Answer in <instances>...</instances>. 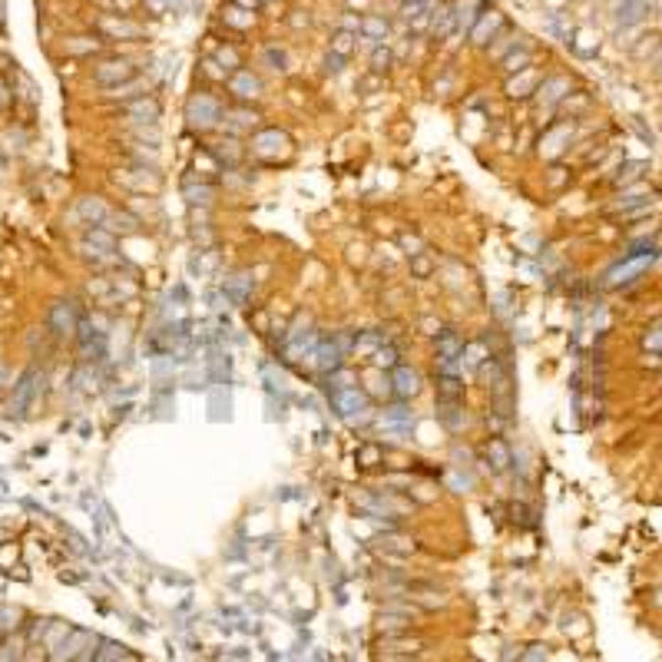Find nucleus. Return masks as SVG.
Here are the masks:
<instances>
[{"instance_id": "nucleus-46", "label": "nucleus", "mask_w": 662, "mask_h": 662, "mask_svg": "<svg viewBox=\"0 0 662 662\" xmlns=\"http://www.w3.org/2000/svg\"><path fill=\"white\" fill-rule=\"evenodd\" d=\"M411 269H414L417 279H427V275L434 272V262L427 259V252H417V255H411Z\"/></svg>"}, {"instance_id": "nucleus-48", "label": "nucleus", "mask_w": 662, "mask_h": 662, "mask_svg": "<svg viewBox=\"0 0 662 662\" xmlns=\"http://www.w3.org/2000/svg\"><path fill=\"white\" fill-rule=\"evenodd\" d=\"M547 659V646L543 643H533L527 653H520V662H543Z\"/></svg>"}, {"instance_id": "nucleus-28", "label": "nucleus", "mask_w": 662, "mask_h": 662, "mask_svg": "<svg viewBox=\"0 0 662 662\" xmlns=\"http://www.w3.org/2000/svg\"><path fill=\"white\" fill-rule=\"evenodd\" d=\"M87 242L93 249H103V252H113L116 249V232H110L106 225H93L87 232Z\"/></svg>"}, {"instance_id": "nucleus-42", "label": "nucleus", "mask_w": 662, "mask_h": 662, "mask_svg": "<svg viewBox=\"0 0 662 662\" xmlns=\"http://www.w3.org/2000/svg\"><path fill=\"white\" fill-rule=\"evenodd\" d=\"M351 47H355L351 30H338L335 37H331V53H338V57H348V53H351Z\"/></svg>"}, {"instance_id": "nucleus-6", "label": "nucleus", "mask_w": 662, "mask_h": 662, "mask_svg": "<svg viewBox=\"0 0 662 662\" xmlns=\"http://www.w3.org/2000/svg\"><path fill=\"white\" fill-rule=\"evenodd\" d=\"M288 136L282 133V129H262V133H255V139H252V153L262 156V159H279V156L288 153Z\"/></svg>"}, {"instance_id": "nucleus-59", "label": "nucleus", "mask_w": 662, "mask_h": 662, "mask_svg": "<svg viewBox=\"0 0 662 662\" xmlns=\"http://www.w3.org/2000/svg\"><path fill=\"white\" fill-rule=\"evenodd\" d=\"M653 603H656V606H662V586H659V589H656V596H653Z\"/></svg>"}, {"instance_id": "nucleus-55", "label": "nucleus", "mask_w": 662, "mask_h": 662, "mask_svg": "<svg viewBox=\"0 0 662 662\" xmlns=\"http://www.w3.org/2000/svg\"><path fill=\"white\" fill-rule=\"evenodd\" d=\"M404 249H407V255H417V252H421V242L411 239V235H404Z\"/></svg>"}, {"instance_id": "nucleus-9", "label": "nucleus", "mask_w": 662, "mask_h": 662, "mask_svg": "<svg viewBox=\"0 0 662 662\" xmlns=\"http://www.w3.org/2000/svg\"><path fill=\"white\" fill-rule=\"evenodd\" d=\"M229 90L235 100H242V103H249V100H259L262 96V80L252 73V70H235L229 77Z\"/></svg>"}, {"instance_id": "nucleus-14", "label": "nucleus", "mask_w": 662, "mask_h": 662, "mask_svg": "<svg viewBox=\"0 0 662 662\" xmlns=\"http://www.w3.org/2000/svg\"><path fill=\"white\" fill-rule=\"evenodd\" d=\"M570 90H573V83L567 77H550L537 87V100H540V106H557L560 100H567Z\"/></svg>"}, {"instance_id": "nucleus-20", "label": "nucleus", "mask_w": 662, "mask_h": 662, "mask_svg": "<svg viewBox=\"0 0 662 662\" xmlns=\"http://www.w3.org/2000/svg\"><path fill=\"white\" fill-rule=\"evenodd\" d=\"M484 454H487L490 467H493V474H503L513 464V454H510L507 441H500V437H490L487 444H484Z\"/></svg>"}, {"instance_id": "nucleus-54", "label": "nucleus", "mask_w": 662, "mask_h": 662, "mask_svg": "<svg viewBox=\"0 0 662 662\" xmlns=\"http://www.w3.org/2000/svg\"><path fill=\"white\" fill-rule=\"evenodd\" d=\"M421 328H424V335H434V338L444 331V325H441V321H434V318H424Z\"/></svg>"}, {"instance_id": "nucleus-52", "label": "nucleus", "mask_w": 662, "mask_h": 662, "mask_svg": "<svg viewBox=\"0 0 662 662\" xmlns=\"http://www.w3.org/2000/svg\"><path fill=\"white\" fill-rule=\"evenodd\" d=\"M646 348H653V351H662V325H656L649 335H646Z\"/></svg>"}, {"instance_id": "nucleus-33", "label": "nucleus", "mask_w": 662, "mask_h": 662, "mask_svg": "<svg viewBox=\"0 0 662 662\" xmlns=\"http://www.w3.org/2000/svg\"><path fill=\"white\" fill-rule=\"evenodd\" d=\"M371 358H375V368H381V371H394V368L401 365V361H397L401 355H397V348L394 345H381Z\"/></svg>"}, {"instance_id": "nucleus-45", "label": "nucleus", "mask_w": 662, "mask_h": 662, "mask_svg": "<svg viewBox=\"0 0 662 662\" xmlns=\"http://www.w3.org/2000/svg\"><path fill=\"white\" fill-rule=\"evenodd\" d=\"M139 87H143L139 80H129V83H119V87H110L106 90V96H113V100H133Z\"/></svg>"}, {"instance_id": "nucleus-23", "label": "nucleus", "mask_w": 662, "mask_h": 662, "mask_svg": "<svg viewBox=\"0 0 662 662\" xmlns=\"http://www.w3.org/2000/svg\"><path fill=\"white\" fill-rule=\"evenodd\" d=\"M255 123H259V113H255V110H249V106H242V110H229V113H225V126H229L232 133L252 129Z\"/></svg>"}, {"instance_id": "nucleus-3", "label": "nucleus", "mask_w": 662, "mask_h": 662, "mask_svg": "<svg viewBox=\"0 0 662 662\" xmlns=\"http://www.w3.org/2000/svg\"><path fill=\"white\" fill-rule=\"evenodd\" d=\"M656 259H659V255H656L653 249H649V252H629V255H626L619 265H613V269L606 272V285H609V288L629 285V282H636L643 272L653 269Z\"/></svg>"}, {"instance_id": "nucleus-32", "label": "nucleus", "mask_w": 662, "mask_h": 662, "mask_svg": "<svg viewBox=\"0 0 662 662\" xmlns=\"http://www.w3.org/2000/svg\"><path fill=\"white\" fill-rule=\"evenodd\" d=\"M106 229L110 232H139V219L129 215V212H113V215L106 219Z\"/></svg>"}, {"instance_id": "nucleus-25", "label": "nucleus", "mask_w": 662, "mask_h": 662, "mask_svg": "<svg viewBox=\"0 0 662 662\" xmlns=\"http://www.w3.org/2000/svg\"><path fill=\"white\" fill-rule=\"evenodd\" d=\"M464 355V341L457 338V331L444 328L437 335V358H461Z\"/></svg>"}, {"instance_id": "nucleus-16", "label": "nucleus", "mask_w": 662, "mask_h": 662, "mask_svg": "<svg viewBox=\"0 0 662 662\" xmlns=\"http://www.w3.org/2000/svg\"><path fill=\"white\" fill-rule=\"evenodd\" d=\"M100 30H103L106 37H113V40H136V37H143V27H139V23H133V20H123V17H103V20H100Z\"/></svg>"}, {"instance_id": "nucleus-50", "label": "nucleus", "mask_w": 662, "mask_h": 662, "mask_svg": "<svg viewBox=\"0 0 662 662\" xmlns=\"http://www.w3.org/2000/svg\"><path fill=\"white\" fill-rule=\"evenodd\" d=\"M388 63H391V53L378 47L375 53H371V67H375V70H388Z\"/></svg>"}, {"instance_id": "nucleus-41", "label": "nucleus", "mask_w": 662, "mask_h": 662, "mask_svg": "<svg viewBox=\"0 0 662 662\" xmlns=\"http://www.w3.org/2000/svg\"><path fill=\"white\" fill-rule=\"evenodd\" d=\"M93 50H100V40H93V37H70L67 40V53H73V57L93 53Z\"/></svg>"}, {"instance_id": "nucleus-13", "label": "nucleus", "mask_w": 662, "mask_h": 662, "mask_svg": "<svg viewBox=\"0 0 662 662\" xmlns=\"http://www.w3.org/2000/svg\"><path fill=\"white\" fill-rule=\"evenodd\" d=\"M341 348L335 345V338H328V341H318L315 351H311V361H315L318 371H325V375H331V371H338L341 368Z\"/></svg>"}, {"instance_id": "nucleus-31", "label": "nucleus", "mask_w": 662, "mask_h": 662, "mask_svg": "<svg viewBox=\"0 0 662 662\" xmlns=\"http://www.w3.org/2000/svg\"><path fill=\"white\" fill-rule=\"evenodd\" d=\"M530 63H533V53H530V50H510L507 57H503V70H507L510 77L520 73V70H527Z\"/></svg>"}, {"instance_id": "nucleus-60", "label": "nucleus", "mask_w": 662, "mask_h": 662, "mask_svg": "<svg viewBox=\"0 0 662 662\" xmlns=\"http://www.w3.org/2000/svg\"><path fill=\"white\" fill-rule=\"evenodd\" d=\"M407 4H421V0H407Z\"/></svg>"}, {"instance_id": "nucleus-57", "label": "nucleus", "mask_w": 662, "mask_h": 662, "mask_svg": "<svg viewBox=\"0 0 662 662\" xmlns=\"http://www.w3.org/2000/svg\"><path fill=\"white\" fill-rule=\"evenodd\" d=\"M10 96H7V87H4V80H0V106H7Z\"/></svg>"}, {"instance_id": "nucleus-30", "label": "nucleus", "mask_w": 662, "mask_h": 662, "mask_svg": "<svg viewBox=\"0 0 662 662\" xmlns=\"http://www.w3.org/2000/svg\"><path fill=\"white\" fill-rule=\"evenodd\" d=\"M643 14H646L643 0H623V4L616 7V20H619V23H636Z\"/></svg>"}, {"instance_id": "nucleus-15", "label": "nucleus", "mask_w": 662, "mask_h": 662, "mask_svg": "<svg viewBox=\"0 0 662 662\" xmlns=\"http://www.w3.org/2000/svg\"><path fill=\"white\" fill-rule=\"evenodd\" d=\"M90 633H83V629H67V636L57 643V653H53V662H73L77 659V653L87 646Z\"/></svg>"}, {"instance_id": "nucleus-38", "label": "nucleus", "mask_w": 662, "mask_h": 662, "mask_svg": "<svg viewBox=\"0 0 662 662\" xmlns=\"http://www.w3.org/2000/svg\"><path fill=\"white\" fill-rule=\"evenodd\" d=\"M183 196L192 202V205H199V202L202 205H209V202L215 199V189H212V186H186Z\"/></svg>"}, {"instance_id": "nucleus-49", "label": "nucleus", "mask_w": 662, "mask_h": 662, "mask_svg": "<svg viewBox=\"0 0 662 662\" xmlns=\"http://www.w3.org/2000/svg\"><path fill=\"white\" fill-rule=\"evenodd\" d=\"M358 461H361V467H375V464L381 461V451H378V447H361V451H358Z\"/></svg>"}, {"instance_id": "nucleus-26", "label": "nucleus", "mask_w": 662, "mask_h": 662, "mask_svg": "<svg viewBox=\"0 0 662 662\" xmlns=\"http://www.w3.org/2000/svg\"><path fill=\"white\" fill-rule=\"evenodd\" d=\"M437 401H464V381L451 375H437Z\"/></svg>"}, {"instance_id": "nucleus-34", "label": "nucleus", "mask_w": 662, "mask_h": 662, "mask_svg": "<svg viewBox=\"0 0 662 662\" xmlns=\"http://www.w3.org/2000/svg\"><path fill=\"white\" fill-rule=\"evenodd\" d=\"M225 23H229V27H235V30H249L252 23H255V14H252V10H245V7H229V10H225Z\"/></svg>"}, {"instance_id": "nucleus-7", "label": "nucleus", "mask_w": 662, "mask_h": 662, "mask_svg": "<svg viewBox=\"0 0 662 662\" xmlns=\"http://www.w3.org/2000/svg\"><path fill=\"white\" fill-rule=\"evenodd\" d=\"M47 325L53 335H73L77 331V311H73V301H67V298H60V301H53L47 311Z\"/></svg>"}, {"instance_id": "nucleus-19", "label": "nucleus", "mask_w": 662, "mask_h": 662, "mask_svg": "<svg viewBox=\"0 0 662 662\" xmlns=\"http://www.w3.org/2000/svg\"><path fill=\"white\" fill-rule=\"evenodd\" d=\"M537 87H540V77L527 67V70H520V77L513 73V77L507 80V96L510 100H523V96L537 93Z\"/></svg>"}, {"instance_id": "nucleus-51", "label": "nucleus", "mask_w": 662, "mask_h": 662, "mask_svg": "<svg viewBox=\"0 0 662 662\" xmlns=\"http://www.w3.org/2000/svg\"><path fill=\"white\" fill-rule=\"evenodd\" d=\"M0 662H20V649L14 643H4L0 646Z\"/></svg>"}, {"instance_id": "nucleus-8", "label": "nucleus", "mask_w": 662, "mask_h": 662, "mask_svg": "<svg viewBox=\"0 0 662 662\" xmlns=\"http://www.w3.org/2000/svg\"><path fill=\"white\" fill-rule=\"evenodd\" d=\"M500 27H503V14H500L497 7L477 14V20H474V27H471V43L474 47H487L490 37H493Z\"/></svg>"}, {"instance_id": "nucleus-18", "label": "nucleus", "mask_w": 662, "mask_h": 662, "mask_svg": "<svg viewBox=\"0 0 662 662\" xmlns=\"http://www.w3.org/2000/svg\"><path fill=\"white\" fill-rule=\"evenodd\" d=\"M249 295H252V279L249 275H232V279H225V285H222V298L232 301L235 308L245 305Z\"/></svg>"}, {"instance_id": "nucleus-40", "label": "nucleus", "mask_w": 662, "mask_h": 662, "mask_svg": "<svg viewBox=\"0 0 662 662\" xmlns=\"http://www.w3.org/2000/svg\"><path fill=\"white\" fill-rule=\"evenodd\" d=\"M262 60H265V67H272V70H282V73L288 70V53L282 47H265L262 50Z\"/></svg>"}, {"instance_id": "nucleus-62", "label": "nucleus", "mask_w": 662, "mask_h": 662, "mask_svg": "<svg viewBox=\"0 0 662 662\" xmlns=\"http://www.w3.org/2000/svg\"><path fill=\"white\" fill-rule=\"evenodd\" d=\"M659 262H662V255H659Z\"/></svg>"}, {"instance_id": "nucleus-27", "label": "nucleus", "mask_w": 662, "mask_h": 662, "mask_svg": "<svg viewBox=\"0 0 662 662\" xmlns=\"http://www.w3.org/2000/svg\"><path fill=\"white\" fill-rule=\"evenodd\" d=\"M411 424H414V414L407 411L404 404H397V407H388V411H384V427H388V431H407Z\"/></svg>"}, {"instance_id": "nucleus-17", "label": "nucleus", "mask_w": 662, "mask_h": 662, "mask_svg": "<svg viewBox=\"0 0 662 662\" xmlns=\"http://www.w3.org/2000/svg\"><path fill=\"white\" fill-rule=\"evenodd\" d=\"M570 136H573V126L570 123L553 126V129L543 133V139H540V156H560L570 146Z\"/></svg>"}, {"instance_id": "nucleus-22", "label": "nucleus", "mask_w": 662, "mask_h": 662, "mask_svg": "<svg viewBox=\"0 0 662 662\" xmlns=\"http://www.w3.org/2000/svg\"><path fill=\"white\" fill-rule=\"evenodd\" d=\"M378 629H381L384 639H388V636H407V633H411V616L381 613V619H378Z\"/></svg>"}, {"instance_id": "nucleus-43", "label": "nucleus", "mask_w": 662, "mask_h": 662, "mask_svg": "<svg viewBox=\"0 0 662 662\" xmlns=\"http://www.w3.org/2000/svg\"><path fill=\"white\" fill-rule=\"evenodd\" d=\"M212 60H215V63H219V67L225 70V73H229V70H235V67H239V63H242V60H239V53H235V50H232V47H219V50H215V57H212Z\"/></svg>"}, {"instance_id": "nucleus-10", "label": "nucleus", "mask_w": 662, "mask_h": 662, "mask_svg": "<svg viewBox=\"0 0 662 662\" xmlns=\"http://www.w3.org/2000/svg\"><path fill=\"white\" fill-rule=\"evenodd\" d=\"M391 391L397 397H404V401H411L414 394H421V375L407 365H397L391 371Z\"/></svg>"}, {"instance_id": "nucleus-11", "label": "nucleus", "mask_w": 662, "mask_h": 662, "mask_svg": "<svg viewBox=\"0 0 662 662\" xmlns=\"http://www.w3.org/2000/svg\"><path fill=\"white\" fill-rule=\"evenodd\" d=\"M437 421L444 424V431L461 434L467 427V407H464V401H437Z\"/></svg>"}, {"instance_id": "nucleus-1", "label": "nucleus", "mask_w": 662, "mask_h": 662, "mask_svg": "<svg viewBox=\"0 0 662 662\" xmlns=\"http://www.w3.org/2000/svg\"><path fill=\"white\" fill-rule=\"evenodd\" d=\"M43 384H47V375H43L37 365H30L27 371L17 378L14 391H10V401H7V414L14 421H23V417H27L30 407H33V404L40 401V394H43Z\"/></svg>"}, {"instance_id": "nucleus-4", "label": "nucleus", "mask_w": 662, "mask_h": 662, "mask_svg": "<svg viewBox=\"0 0 662 662\" xmlns=\"http://www.w3.org/2000/svg\"><path fill=\"white\" fill-rule=\"evenodd\" d=\"M331 407H335V414L345 424H358V421H365V417H368V407H371V401H368V394L355 384V388H345V391L331 394Z\"/></svg>"}, {"instance_id": "nucleus-58", "label": "nucleus", "mask_w": 662, "mask_h": 662, "mask_svg": "<svg viewBox=\"0 0 662 662\" xmlns=\"http://www.w3.org/2000/svg\"><path fill=\"white\" fill-rule=\"evenodd\" d=\"M4 384H7V368L0 365V388H4Z\"/></svg>"}, {"instance_id": "nucleus-44", "label": "nucleus", "mask_w": 662, "mask_h": 662, "mask_svg": "<svg viewBox=\"0 0 662 662\" xmlns=\"http://www.w3.org/2000/svg\"><path fill=\"white\" fill-rule=\"evenodd\" d=\"M447 487H451L454 493H467V490L474 487V477L471 474H461V471H451L447 474Z\"/></svg>"}, {"instance_id": "nucleus-24", "label": "nucleus", "mask_w": 662, "mask_h": 662, "mask_svg": "<svg viewBox=\"0 0 662 662\" xmlns=\"http://www.w3.org/2000/svg\"><path fill=\"white\" fill-rule=\"evenodd\" d=\"M381 345H388V335H384V331H378V328L361 331V335L355 338V355H375Z\"/></svg>"}, {"instance_id": "nucleus-21", "label": "nucleus", "mask_w": 662, "mask_h": 662, "mask_svg": "<svg viewBox=\"0 0 662 662\" xmlns=\"http://www.w3.org/2000/svg\"><path fill=\"white\" fill-rule=\"evenodd\" d=\"M123 113H129V116H136V119H143V123H156L159 119V103H156L153 96H133L129 103L123 106Z\"/></svg>"}, {"instance_id": "nucleus-36", "label": "nucleus", "mask_w": 662, "mask_h": 662, "mask_svg": "<svg viewBox=\"0 0 662 662\" xmlns=\"http://www.w3.org/2000/svg\"><path fill=\"white\" fill-rule=\"evenodd\" d=\"M378 547L381 550H394V553H414V540L407 537H394V533H388V537H378Z\"/></svg>"}, {"instance_id": "nucleus-56", "label": "nucleus", "mask_w": 662, "mask_h": 662, "mask_svg": "<svg viewBox=\"0 0 662 662\" xmlns=\"http://www.w3.org/2000/svg\"><path fill=\"white\" fill-rule=\"evenodd\" d=\"M235 7H245V10H255V7H259V0H235Z\"/></svg>"}, {"instance_id": "nucleus-29", "label": "nucleus", "mask_w": 662, "mask_h": 662, "mask_svg": "<svg viewBox=\"0 0 662 662\" xmlns=\"http://www.w3.org/2000/svg\"><path fill=\"white\" fill-rule=\"evenodd\" d=\"M487 358H490V351H487V345H484V341H471V345H464V355H461L464 368H480Z\"/></svg>"}, {"instance_id": "nucleus-5", "label": "nucleus", "mask_w": 662, "mask_h": 662, "mask_svg": "<svg viewBox=\"0 0 662 662\" xmlns=\"http://www.w3.org/2000/svg\"><path fill=\"white\" fill-rule=\"evenodd\" d=\"M93 80L100 87H119V83H129L136 80V67L129 60H103L100 67H93Z\"/></svg>"}, {"instance_id": "nucleus-53", "label": "nucleus", "mask_w": 662, "mask_h": 662, "mask_svg": "<svg viewBox=\"0 0 662 662\" xmlns=\"http://www.w3.org/2000/svg\"><path fill=\"white\" fill-rule=\"evenodd\" d=\"M325 70H328V73H341V70H345V57L328 53V57H325Z\"/></svg>"}, {"instance_id": "nucleus-47", "label": "nucleus", "mask_w": 662, "mask_h": 662, "mask_svg": "<svg viewBox=\"0 0 662 662\" xmlns=\"http://www.w3.org/2000/svg\"><path fill=\"white\" fill-rule=\"evenodd\" d=\"M646 169V163H626V166H619V176H616V183L623 186V183H633V179H639V173Z\"/></svg>"}, {"instance_id": "nucleus-2", "label": "nucleus", "mask_w": 662, "mask_h": 662, "mask_svg": "<svg viewBox=\"0 0 662 662\" xmlns=\"http://www.w3.org/2000/svg\"><path fill=\"white\" fill-rule=\"evenodd\" d=\"M219 119H222V103L212 93H192L189 96V103H186V123H189V129L205 133L212 126H219Z\"/></svg>"}, {"instance_id": "nucleus-61", "label": "nucleus", "mask_w": 662, "mask_h": 662, "mask_svg": "<svg viewBox=\"0 0 662 662\" xmlns=\"http://www.w3.org/2000/svg\"><path fill=\"white\" fill-rule=\"evenodd\" d=\"M404 662H411V659H404Z\"/></svg>"}, {"instance_id": "nucleus-12", "label": "nucleus", "mask_w": 662, "mask_h": 662, "mask_svg": "<svg viewBox=\"0 0 662 662\" xmlns=\"http://www.w3.org/2000/svg\"><path fill=\"white\" fill-rule=\"evenodd\" d=\"M77 215L87 222V225H106V219L113 215V209H110V202H106L103 196H87V199H80Z\"/></svg>"}, {"instance_id": "nucleus-35", "label": "nucleus", "mask_w": 662, "mask_h": 662, "mask_svg": "<svg viewBox=\"0 0 662 662\" xmlns=\"http://www.w3.org/2000/svg\"><path fill=\"white\" fill-rule=\"evenodd\" d=\"M454 30H457V14H454L451 7H444L437 17H434V33L437 37H451Z\"/></svg>"}, {"instance_id": "nucleus-37", "label": "nucleus", "mask_w": 662, "mask_h": 662, "mask_svg": "<svg viewBox=\"0 0 662 662\" xmlns=\"http://www.w3.org/2000/svg\"><path fill=\"white\" fill-rule=\"evenodd\" d=\"M361 30H365L368 40H388V20H381V17H365L361 20Z\"/></svg>"}, {"instance_id": "nucleus-39", "label": "nucleus", "mask_w": 662, "mask_h": 662, "mask_svg": "<svg viewBox=\"0 0 662 662\" xmlns=\"http://www.w3.org/2000/svg\"><path fill=\"white\" fill-rule=\"evenodd\" d=\"M126 646H116V643H110V639H103V649L96 653V659L93 662H123L126 659Z\"/></svg>"}]
</instances>
